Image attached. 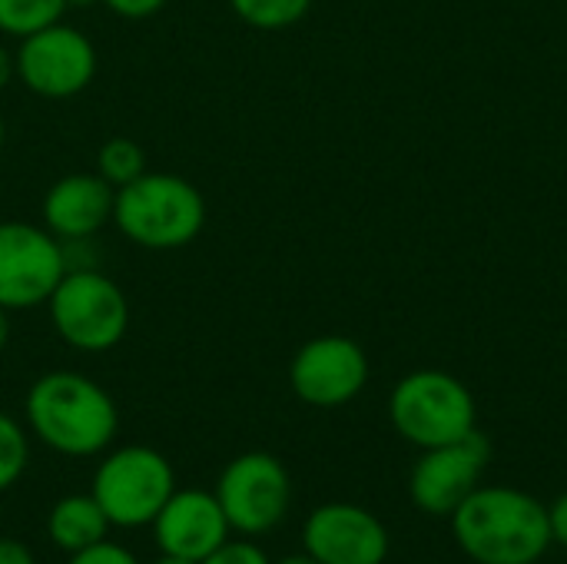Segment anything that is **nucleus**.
<instances>
[{
    "mask_svg": "<svg viewBox=\"0 0 567 564\" xmlns=\"http://www.w3.org/2000/svg\"><path fill=\"white\" fill-rule=\"evenodd\" d=\"M216 499L233 532L266 535L292 505V479L286 465L269 452H246L233 459L216 485Z\"/></svg>",
    "mask_w": 567,
    "mask_h": 564,
    "instance_id": "nucleus-7",
    "label": "nucleus"
},
{
    "mask_svg": "<svg viewBox=\"0 0 567 564\" xmlns=\"http://www.w3.org/2000/svg\"><path fill=\"white\" fill-rule=\"evenodd\" d=\"M66 10V0H0V30L7 37H30L56 23Z\"/></svg>",
    "mask_w": 567,
    "mask_h": 564,
    "instance_id": "nucleus-16",
    "label": "nucleus"
},
{
    "mask_svg": "<svg viewBox=\"0 0 567 564\" xmlns=\"http://www.w3.org/2000/svg\"><path fill=\"white\" fill-rule=\"evenodd\" d=\"M7 339H10V319H7V309L0 306V349L7 346Z\"/></svg>",
    "mask_w": 567,
    "mask_h": 564,
    "instance_id": "nucleus-26",
    "label": "nucleus"
},
{
    "mask_svg": "<svg viewBox=\"0 0 567 564\" xmlns=\"http://www.w3.org/2000/svg\"><path fill=\"white\" fill-rule=\"evenodd\" d=\"M199 564H272L266 558L262 548H256L252 542H223L213 555H206Z\"/></svg>",
    "mask_w": 567,
    "mask_h": 564,
    "instance_id": "nucleus-20",
    "label": "nucleus"
},
{
    "mask_svg": "<svg viewBox=\"0 0 567 564\" xmlns=\"http://www.w3.org/2000/svg\"><path fill=\"white\" fill-rule=\"evenodd\" d=\"M90 3H100V0H66V7H90Z\"/></svg>",
    "mask_w": 567,
    "mask_h": 564,
    "instance_id": "nucleus-29",
    "label": "nucleus"
},
{
    "mask_svg": "<svg viewBox=\"0 0 567 564\" xmlns=\"http://www.w3.org/2000/svg\"><path fill=\"white\" fill-rule=\"evenodd\" d=\"M0 564H37L30 548L17 539H0Z\"/></svg>",
    "mask_w": 567,
    "mask_h": 564,
    "instance_id": "nucleus-24",
    "label": "nucleus"
},
{
    "mask_svg": "<svg viewBox=\"0 0 567 564\" xmlns=\"http://www.w3.org/2000/svg\"><path fill=\"white\" fill-rule=\"evenodd\" d=\"M113 223L140 249H183L206 226V199L176 173H143L116 189Z\"/></svg>",
    "mask_w": 567,
    "mask_h": 564,
    "instance_id": "nucleus-3",
    "label": "nucleus"
},
{
    "mask_svg": "<svg viewBox=\"0 0 567 564\" xmlns=\"http://www.w3.org/2000/svg\"><path fill=\"white\" fill-rule=\"evenodd\" d=\"M110 529L113 525L93 495H66L50 509V519H47V535L66 555H76L90 545H100Z\"/></svg>",
    "mask_w": 567,
    "mask_h": 564,
    "instance_id": "nucleus-15",
    "label": "nucleus"
},
{
    "mask_svg": "<svg viewBox=\"0 0 567 564\" xmlns=\"http://www.w3.org/2000/svg\"><path fill=\"white\" fill-rule=\"evenodd\" d=\"M63 273V249L47 226L0 223V306L7 312L47 306Z\"/></svg>",
    "mask_w": 567,
    "mask_h": 564,
    "instance_id": "nucleus-9",
    "label": "nucleus"
},
{
    "mask_svg": "<svg viewBox=\"0 0 567 564\" xmlns=\"http://www.w3.org/2000/svg\"><path fill=\"white\" fill-rule=\"evenodd\" d=\"M153 564H199V562H189V558H179V555H166V552H159V558Z\"/></svg>",
    "mask_w": 567,
    "mask_h": 564,
    "instance_id": "nucleus-28",
    "label": "nucleus"
},
{
    "mask_svg": "<svg viewBox=\"0 0 567 564\" xmlns=\"http://www.w3.org/2000/svg\"><path fill=\"white\" fill-rule=\"evenodd\" d=\"M17 76V63H13V53L7 47H0V90Z\"/></svg>",
    "mask_w": 567,
    "mask_h": 564,
    "instance_id": "nucleus-25",
    "label": "nucleus"
},
{
    "mask_svg": "<svg viewBox=\"0 0 567 564\" xmlns=\"http://www.w3.org/2000/svg\"><path fill=\"white\" fill-rule=\"evenodd\" d=\"M548 519H551V542L567 548V492L558 495V502L548 509Z\"/></svg>",
    "mask_w": 567,
    "mask_h": 564,
    "instance_id": "nucleus-23",
    "label": "nucleus"
},
{
    "mask_svg": "<svg viewBox=\"0 0 567 564\" xmlns=\"http://www.w3.org/2000/svg\"><path fill=\"white\" fill-rule=\"evenodd\" d=\"M100 3H106L116 17H126V20H146L166 7V0H100Z\"/></svg>",
    "mask_w": 567,
    "mask_h": 564,
    "instance_id": "nucleus-22",
    "label": "nucleus"
},
{
    "mask_svg": "<svg viewBox=\"0 0 567 564\" xmlns=\"http://www.w3.org/2000/svg\"><path fill=\"white\" fill-rule=\"evenodd\" d=\"M276 564H322V562H316L309 552H302V555H289V558H282V562H276Z\"/></svg>",
    "mask_w": 567,
    "mask_h": 564,
    "instance_id": "nucleus-27",
    "label": "nucleus"
},
{
    "mask_svg": "<svg viewBox=\"0 0 567 564\" xmlns=\"http://www.w3.org/2000/svg\"><path fill=\"white\" fill-rule=\"evenodd\" d=\"M492 462V442L482 429L468 432L458 442L425 449L412 469L409 495L425 515H452L482 482V472Z\"/></svg>",
    "mask_w": 567,
    "mask_h": 564,
    "instance_id": "nucleus-11",
    "label": "nucleus"
},
{
    "mask_svg": "<svg viewBox=\"0 0 567 564\" xmlns=\"http://www.w3.org/2000/svg\"><path fill=\"white\" fill-rule=\"evenodd\" d=\"M113 196L116 189L100 173H70L47 189L43 226L56 239H86L113 219Z\"/></svg>",
    "mask_w": 567,
    "mask_h": 564,
    "instance_id": "nucleus-14",
    "label": "nucleus"
},
{
    "mask_svg": "<svg viewBox=\"0 0 567 564\" xmlns=\"http://www.w3.org/2000/svg\"><path fill=\"white\" fill-rule=\"evenodd\" d=\"M56 336L76 352H110L130 329L126 293L96 269H66L47 299Z\"/></svg>",
    "mask_w": 567,
    "mask_h": 564,
    "instance_id": "nucleus-5",
    "label": "nucleus"
},
{
    "mask_svg": "<svg viewBox=\"0 0 567 564\" xmlns=\"http://www.w3.org/2000/svg\"><path fill=\"white\" fill-rule=\"evenodd\" d=\"M20 83L43 100H70L96 76V47L76 27L56 20L20 40L13 53Z\"/></svg>",
    "mask_w": 567,
    "mask_h": 564,
    "instance_id": "nucleus-8",
    "label": "nucleus"
},
{
    "mask_svg": "<svg viewBox=\"0 0 567 564\" xmlns=\"http://www.w3.org/2000/svg\"><path fill=\"white\" fill-rule=\"evenodd\" d=\"M176 492V475L166 455L150 445H123L93 472L90 495L116 529L153 525L159 509Z\"/></svg>",
    "mask_w": 567,
    "mask_h": 564,
    "instance_id": "nucleus-6",
    "label": "nucleus"
},
{
    "mask_svg": "<svg viewBox=\"0 0 567 564\" xmlns=\"http://www.w3.org/2000/svg\"><path fill=\"white\" fill-rule=\"evenodd\" d=\"M395 432L415 449H439L478 429L472 389L442 369H419L395 382L389 399Z\"/></svg>",
    "mask_w": 567,
    "mask_h": 564,
    "instance_id": "nucleus-4",
    "label": "nucleus"
},
{
    "mask_svg": "<svg viewBox=\"0 0 567 564\" xmlns=\"http://www.w3.org/2000/svg\"><path fill=\"white\" fill-rule=\"evenodd\" d=\"M66 564H140L133 558V552H126L123 545H113V542H100V545H90L76 555H70Z\"/></svg>",
    "mask_w": 567,
    "mask_h": 564,
    "instance_id": "nucleus-21",
    "label": "nucleus"
},
{
    "mask_svg": "<svg viewBox=\"0 0 567 564\" xmlns=\"http://www.w3.org/2000/svg\"><path fill=\"white\" fill-rule=\"evenodd\" d=\"M229 522L216 492L206 489H176L169 502L153 519V539L159 552L203 562L229 539Z\"/></svg>",
    "mask_w": 567,
    "mask_h": 564,
    "instance_id": "nucleus-13",
    "label": "nucleus"
},
{
    "mask_svg": "<svg viewBox=\"0 0 567 564\" xmlns=\"http://www.w3.org/2000/svg\"><path fill=\"white\" fill-rule=\"evenodd\" d=\"M229 10L256 30H286L299 23L312 0H226Z\"/></svg>",
    "mask_w": 567,
    "mask_h": 564,
    "instance_id": "nucleus-18",
    "label": "nucleus"
},
{
    "mask_svg": "<svg viewBox=\"0 0 567 564\" xmlns=\"http://www.w3.org/2000/svg\"><path fill=\"white\" fill-rule=\"evenodd\" d=\"M3 136H7V130H3V120H0V150H3Z\"/></svg>",
    "mask_w": 567,
    "mask_h": 564,
    "instance_id": "nucleus-30",
    "label": "nucleus"
},
{
    "mask_svg": "<svg viewBox=\"0 0 567 564\" xmlns=\"http://www.w3.org/2000/svg\"><path fill=\"white\" fill-rule=\"evenodd\" d=\"M365 382L369 356L349 336H316L289 362V386L312 409L349 406Z\"/></svg>",
    "mask_w": 567,
    "mask_h": 564,
    "instance_id": "nucleus-10",
    "label": "nucleus"
},
{
    "mask_svg": "<svg viewBox=\"0 0 567 564\" xmlns=\"http://www.w3.org/2000/svg\"><path fill=\"white\" fill-rule=\"evenodd\" d=\"M302 548L322 564H382L389 558V532L369 509L329 502L306 519Z\"/></svg>",
    "mask_w": 567,
    "mask_h": 564,
    "instance_id": "nucleus-12",
    "label": "nucleus"
},
{
    "mask_svg": "<svg viewBox=\"0 0 567 564\" xmlns=\"http://www.w3.org/2000/svg\"><path fill=\"white\" fill-rule=\"evenodd\" d=\"M27 425L53 452L90 459L116 439L120 412L110 392L70 369L40 376L27 392Z\"/></svg>",
    "mask_w": 567,
    "mask_h": 564,
    "instance_id": "nucleus-2",
    "label": "nucleus"
},
{
    "mask_svg": "<svg viewBox=\"0 0 567 564\" xmlns=\"http://www.w3.org/2000/svg\"><path fill=\"white\" fill-rule=\"evenodd\" d=\"M449 519L458 548L478 564H538L551 548L548 509L522 489L478 485Z\"/></svg>",
    "mask_w": 567,
    "mask_h": 564,
    "instance_id": "nucleus-1",
    "label": "nucleus"
},
{
    "mask_svg": "<svg viewBox=\"0 0 567 564\" xmlns=\"http://www.w3.org/2000/svg\"><path fill=\"white\" fill-rule=\"evenodd\" d=\"M96 173L113 189H120V186H126V183H133L136 176L146 173V153H143L140 143H133L126 136H113L96 150Z\"/></svg>",
    "mask_w": 567,
    "mask_h": 564,
    "instance_id": "nucleus-17",
    "label": "nucleus"
},
{
    "mask_svg": "<svg viewBox=\"0 0 567 564\" xmlns=\"http://www.w3.org/2000/svg\"><path fill=\"white\" fill-rule=\"evenodd\" d=\"M27 462H30V445H27L23 425L10 419L7 412H0V495L20 482V475L27 472Z\"/></svg>",
    "mask_w": 567,
    "mask_h": 564,
    "instance_id": "nucleus-19",
    "label": "nucleus"
}]
</instances>
